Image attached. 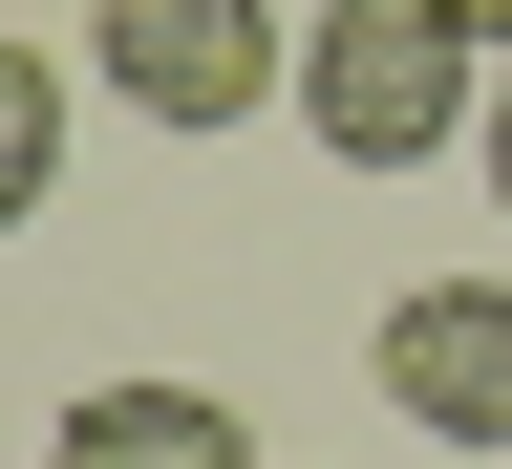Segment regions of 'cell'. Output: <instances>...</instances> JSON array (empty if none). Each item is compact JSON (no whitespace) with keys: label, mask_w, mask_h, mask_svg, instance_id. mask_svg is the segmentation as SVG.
<instances>
[{"label":"cell","mask_w":512,"mask_h":469,"mask_svg":"<svg viewBox=\"0 0 512 469\" xmlns=\"http://www.w3.org/2000/svg\"><path fill=\"white\" fill-rule=\"evenodd\" d=\"M470 150H491V214H512V64H491V128H470Z\"/></svg>","instance_id":"8992f818"},{"label":"cell","mask_w":512,"mask_h":469,"mask_svg":"<svg viewBox=\"0 0 512 469\" xmlns=\"http://www.w3.org/2000/svg\"><path fill=\"white\" fill-rule=\"evenodd\" d=\"M299 128L342 171H427L491 128V43L448 22V0H320L299 22Z\"/></svg>","instance_id":"6da1fadb"},{"label":"cell","mask_w":512,"mask_h":469,"mask_svg":"<svg viewBox=\"0 0 512 469\" xmlns=\"http://www.w3.org/2000/svg\"><path fill=\"white\" fill-rule=\"evenodd\" d=\"M86 64L150 128H235V107H299V43L278 0H86Z\"/></svg>","instance_id":"7a4b0ae2"},{"label":"cell","mask_w":512,"mask_h":469,"mask_svg":"<svg viewBox=\"0 0 512 469\" xmlns=\"http://www.w3.org/2000/svg\"><path fill=\"white\" fill-rule=\"evenodd\" d=\"M43 192H64V64H43V43H0V235H22Z\"/></svg>","instance_id":"5b68a950"},{"label":"cell","mask_w":512,"mask_h":469,"mask_svg":"<svg viewBox=\"0 0 512 469\" xmlns=\"http://www.w3.org/2000/svg\"><path fill=\"white\" fill-rule=\"evenodd\" d=\"M448 22H470V43H491V64H512V0H448Z\"/></svg>","instance_id":"52a82bcc"},{"label":"cell","mask_w":512,"mask_h":469,"mask_svg":"<svg viewBox=\"0 0 512 469\" xmlns=\"http://www.w3.org/2000/svg\"><path fill=\"white\" fill-rule=\"evenodd\" d=\"M43 469H256V427L214 406V384H86Z\"/></svg>","instance_id":"277c9868"},{"label":"cell","mask_w":512,"mask_h":469,"mask_svg":"<svg viewBox=\"0 0 512 469\" xmlns=\"http://www.w3.org/2000/svg\"><path fill=\"white\" fill-rule=\"evenodd\" d=\"M363 384H384L427 448H512V278H406L384 342H363Z\"/></svg>","instance_id":"3957f363"}]
</instances>
